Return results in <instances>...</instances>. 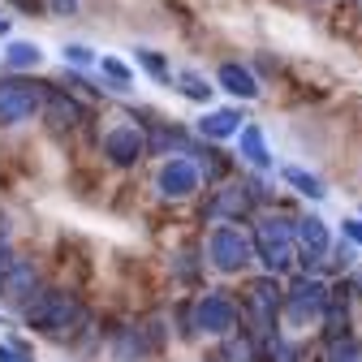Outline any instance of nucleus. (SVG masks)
Instances as JSON below:
<instances>
[{
    "instance_id": "nucleus-1",
    "label": "nucleus",
    "mask_w": 362,
    "mask_h": 362,
    "mask_svg": "<svg viewBox=\"0 0 362 362\" xmlns=\"http://www.w3.org/2000/svg\"><path fill=\"white\" fill-rule=\"evenodd\" d=\"M26 324L48 332V337H69L82 324V302L65 289H48V293L26 302Z\"/></svg>"
},
{
    "instance_id": "nucleus-2",
    "label": "nucleus",
    "mask_w": 362,
    "mask_h": 362,
    "mask_svg": "<svg viewBox=\"0 0 362 362\" xmlns=\"http://www.w3.org/2000/svg\"><path fill=\"white\" fill-rule=\"evenodd\" d=\"M255 255L263 259V267L267 272H281V267H289V259H293V224L289 220H281V216H267V220H259L255 224Z\"/></svg>"
},
{
    "instance_id": "nucleus-3",
    "label": "nucleus",
    "mask_w": 362,
    "mask_h": 362,
    "mask_svg": "<svg viewBox=\"0 0 362 362\" xmlns=\"http://www.w3.org/2000/svg\"><path fill=\"white\" fill-rule=\"evenodd\" d=\"M43 108V90L26 78H5L0 82V121L5 125H18L26 117H35Z\"/></svg>"
},
{
    "instance_id": "nucleus-4",
    "label": "nucleus",
    "mask_w": 362,
    "mask_h": 362,
    "mask_svg": "<svg viewBox=\"0 0 362 362\" xmlns=\"http://www.w3.org/2000/svg\"><path fill=\"white\" fill-rule=\"evenodd\" d=\"M207 255H211V263L220 267V272H242L250 259H255V246L238 233V229H216L211 233V242H207Z\"/></svg>"
},
{
    "instance_id": "nucleus-5",
    "label": "nucleus",
    "mask_w": 362,
    "mask_h": 362,
    "mask_svg": "<svg viewBox=\"0 0 362 362\" xmlns=\"http://www.w3.org/2000/svg\"><path fill=\"white\" fill-rule=\"evenodd\" d=\"M238 324V306L224 298V293H203L194 306V328L207 337H229Z\"/></svg>"
},
{
    "instance_id": "nucleus-6",
    "label": "nucleus",
    "mask_w": 362,
    "mask_h": 362,
    "mask_svg": "<svg viewBox=\"0 0 362 362\" xmlns=\"http://www.w3.org/2000/svg\"><path fill=\"white\" fill-rule=\"evenodd\" d=\"M324 306H328V285H324V281H310V276H302V281L289 289V298H285V310H289L293 324L320 320Z\"/></svg>"
},
{
    "instance_id": "nucleus-7",
    "label": "nucleus",
    "mask_w": 362,
    "mask_h": 362,
    "mask_svg": "<svg viewBox=\"0 0 362 362\" xmlns=\"http://www.w3.org/2000/svg\"><path fill=\"white\" fill-rule=\"evenodd\" d=\"M246 310L255 315L259 332L267 337L272 328H276V310H281V289H276V276H263L246 289Z\"/></svg>"
},
{
    "instance_id": "nucleus-8",
    "label": "nucleus",
    "mask_w": 362,
    "mask_h": 362,
    "mask_svg": "<svg viewBox=\"0 0 362 362\" xmlns=\"http://www.w3.org/2000/svg\"><path fill=\"white\" fill-rule=\"evenodd\" d=\"M199 190V168L190 160H168L160 168V194L164 199H190Z\"/></svg>"
},
{
    "instance_id": "nucleus-9",
    "label": "nucleus",
    "mask_w": 362,
    "mask_h": 362,
    "mask_svg": "<svg viewBox=\"0 0 362 362\" xmlns=\"http://www.w3.org/2000/svg\"><path fill=\"white\" fill-rule=\"evenodd\" d=\"M104 156L112 164H134V160H143L147 156V139L134 125H117L108 139H104Z\"/></svg>"
},
{
    "instance_id": "nucleus-10",
    "label": "nucleus",
    "mask_w": 362,
    "mask_h": 362,
    "mask_svg": "<svg viewBox=\"0 0 362 362\" xmlns=\"http://www.w3.org/2000/svg\"><path fill=\"white\" fill-rule=\"evenodd\" d=\"M39 289V276H35V263L26 259H13L5 272H0V298H9V302H22Z\"/></svg>"
},
{
    "instance_id": "nucleus-11",
    "label": "nucleus",
    "mask_w": 362,
    "mask_h": 362,
    "mask_svg": "<svg viewBox=\"0 0 362 362\" xmlns=\"http://www.w3.org/2000/svg\"><path fill=\"white\" fill-rule=\"evenodd\" d=\"M293 238L302 242V250H306V263L328 255V224H324L320 216H306V220H298V224H293Z\"/></svg>"
},
{
    "instance_id": "nucleus-12",
    "label": "nucleus",
    "mask_w": 362,
    "mask_h": 362,
    "mask_svg": "<svg viewBox=\"0 0 362 362\" xmlns=\"http://www.w3.org/2000/svg\"><path fill=\"white\" fill-rule=\"evenodd\" d=\"M246 211H250V194L246 190H220L207 203V216H216V220H242Z\"/></svg>"
},
{
    "instance_id": "nucleus-13",
    "label": "nucleus",
    "mask_w": 362,
    "mask_h": 362,
    "mask_svg": "<svg viewBox=\"0 0 362 362\" xmlns=\"http://www.w3.org/2000/svg\"><path fill=\"white\" fill-rule=\"evenodd\" d=\"M220 86L229 90V95H242V100H255L259 95V82H255V74L250 69H242V65H220Z\"/></svg>"
},
{
    "instance_id": "nucleus-14",
    "label": "nucleus",
    "mask_w": 362,
    "mask_h": 362,
    "mask_svg": "<svg viewBox=\"0 0 362 362\" xmlns=\"http://www.w3.org/2000/svg\"><path fill=\"white\" fill-rule=\"evenodd\" d=\"M199 129H203V139H229V134H242V117L233 108H220V112H207Z\"/></svg>"
},
{
    "instance_id": "nucleus-15",
    "label": "nucleus",
    "mask_w": 362,
    "mask_h": 362,
    "mask_svg": "<svg viewBox=\"0 0 362 362\" xmlns=\"http://www.w3.org/2000/svg\"><path fill=\"white\" fill-rule=\"evenodd\" d=\"M242 156L255 168H272V156H267V143H263V129L259 125H242Z\"/></svg>"
},
{
    "instance_id": "nucleus-16",
    "label": "nucleus",
    "mask_w": 362,
    "mask_h": 362,
    "mask_svg": "<svg viewBox=\"0 0 362 362\" xmlns=\"http://www.w3.org/2000/svg\"><path fill=\"white\" fill-rule=\"evenodd\" d=\"M43 108H48L52 125H78V117H82V108H78L69 95H61V90H52V95H43Z\"/></svg>"
},
{
    "instance_id": "nucleus-17",
    "label": "nucleus",
    "mask_w": 362,
    "mask_h": 362,
    "mask_svg": "<svg viewBox=\"0 0 362 362\" xmlns=\"http://www.w3.org/2000/svg\"><path fill=\"white\" fill-rule=\"evenodd\" d=\"M285 181L298 190V194H306V199H324L328 190H324V181L320 177H310V173H302V168H285Z\"/></svg>"
},
{
    "instance_id": "nucleus-18",
    "label": "nucleus",
    "mask_w": 362,
    "mask_h": 362,
    "mask_svg": "<svg viewBox=\"0 0 362 362\" xmlns=\"http://www.w3.org/2000/svg\"><path fill=\"white\" fill-rule=\"evenodd\" d=\"M39 48H35V43H9V52H5V65L9 69H35L39 65Z\"/></svg>"
},
{
    "instance_id": "nucleus-19",
    "label": "nucleus",
    "mask_w": 362,
    "mask_h": 362,
    "mask_svg": "<svg viewBox=\"0 0 362 362\" xmlns=\"http://www.w3.org/2000/svg\"><path fill=\"white\" fill-rule=\"evenodd\" d=\"M181 90H186L190 100H207V95H211V86H207L199 74H181Z\"/></svg>"
},
{
    "instance_id": "nucleus-20",
    "label": "nucleus",
    "mask_w": 362,
    "mask_h": 362,
    "mask_svg": "<svg viewBox=\"0 0 362 362\" xmlns=\"http://www.w3.org/2000/svg\"><path fill=\"white\" fill-rule=\"evenodd\" d=\"M104 74L112 78V86H117V90H125V86H129V69H125L117 57H104Z\"/></svg>"
},
{
    "instance_id": "nucleus-21",
    "label": "nucleus",
    "mask_w": 362,
    "mask_h": 362,
    "mask_svg": "<svg viewBox=\"0 0 362 362\" xmlns=\"http://www.w3.org/2000/svg\"><path fill=\"white\" fill-rule=\"evenodd\" d=\"M139 65H143L147 74H156V78H168V65H164L160 52H147V48H143V52H139Z\"/></svg>"
},
{
    "instance_id": "nucleus-22",
    "label": "nucleus",
    "mask_w": 362,
    "mask_h": 362,
    "mask_svg": "<svg viewBox=\"0 0 362 362\" xmlns=\"http://www.w3.org/2000/svg\"><path fill=\"white\" fill-rule=\"evenodd\" d=\"M65 61H74V65H90V52L82 48V43H74V48H65Z\"/></svg>"
},
{
    "instance_id": "nucleus-23",
    "label": "nucleus",
    "mask_w": 362,
    "mask_h": 362,
    "mask_svg": "<svg viewBox=\"0 0 362 362\" xmlns=\"http://www.w3.org/2000/svg\"><path fill=\"white\" fill-rule=\"evenodd\" d=\"M345 238L362 246V220H345Z\"/></svg>"
},
{
    "instance_id": "nucleus-24",
    "label": "nucleus",
    "mask_w": 362,
    "mask_h": 362,
    "mask_svg": "<svg viewBox=\"0 0 362 362\" xmlns=\"http://www.w3.org/2000/svg\"><path fill=\"white\" fill-rule=\"evenodd\" d=\"M13 263V255H9V246H5V238H0V272H5Z\"/></svg>"
},
{
    "instance_id": "nucleus-25",
    "label": "nucleus",
    "mask_w": 362,
    "mask_h": 362,
    "mask_svg": "<svg viewBox=\"0 0 362 362\" xmlns=\"http://www.w3.org/2000/svg\"><path fill=\"white\" fill-rule=\"evenodd\" d=\"M74 5H78V0H52V9H57V13H69Z\"/></svg>"
},
{
    "instance_id": "nucleus-26",
    "label": "nucleus",
    "mask_w": 362,
    "mask_h": 362,
    "mask_svg": "<svg viewBox=\"0 0 362 362\" xmlns=\"http://www.w3.org/2000/svg\"><path fill=\"white\" fill-rule=\"evenodd\" d=\"M0 362H22V358H18V354H13L9 345H0Z\"/></svg>"
},
{
    "instance_id": "nucleus-27",
    "label": "nucleus",
    "mask_w": 362,
    "mask_h": 362,
    "mask_svg": "<svg viewBox=\"0 0 362 362\" xmlns=\"http://www.w3.org/2000/svg\"><path fill=\"white\" fill-rule=\"evenodd\" d=\"M5 30H9V18H0V35H5Z\"/></svg>"
}]
</instances>
